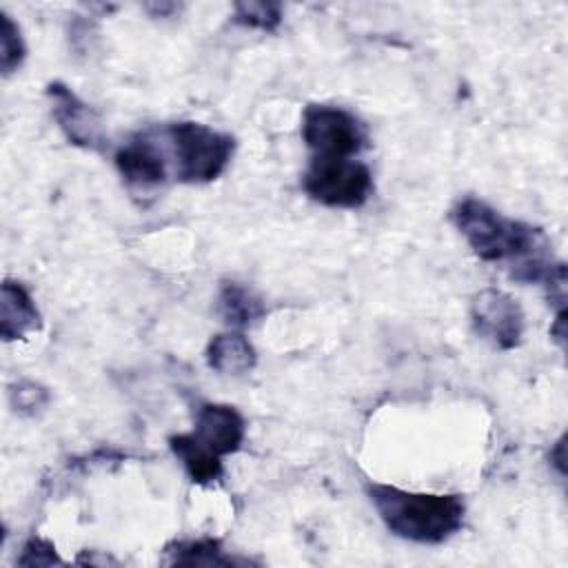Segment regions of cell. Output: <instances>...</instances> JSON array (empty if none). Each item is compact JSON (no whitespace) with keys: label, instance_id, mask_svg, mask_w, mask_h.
I'll return each mask as SVG.
<instances>
[{"label":"cell","instance_id":"1","mask_svg":"<svg viewBox=\"0 0 568 568\" xmlns=\"http://www.w3.org/2000/svg\"><path fill=\"white\" fill-rule=\"evenodd\" d=\"M450 217L479 260L508 264L513 280L544 284L550 302L564 306L566 264L552 257L550 242L539 226L510 220L473 195L462 197Z\"/></svg>","mask_w":568,"mask_h":568},{"label":"cell","instance_id":"2","mask_svg":"<svg viewBox=\"0 0 568 568\" xmlns=\"http://www.w3.org/2000/svg\"><path fill=\"white\" fill-rule=\"evenodd\" d=\"M368 499L384 526L415 544H442L464 524L466 504L462 495L413 493L388 484H368Z\"/></svg>","mask_w":568,"mask_h":568},{"label":"cell","instance_id":"3","mask_svg":"<svg viewBox=\"0 0 568 568\" xmlns=\"http://www.w3.org/2000/svg\"><path fill=\"white\" fill-rule=\"evenodd\" d=\"M171 175L184 184H204L220 178L233 153L235 138L202 122H171L153 126Z\"/></svg>","mask_w":568,"mask_h":568},{"label":"cell","instance_id":"4","mask_svg":"<svg viewBox=\"0 0 568 568\" xmlns=\"http://www.w3.org/2000/svg\"><path fill=\"white\" fill-rule=\"evenodd\" d=\"M302 186L306 195L331 209H359L373 193V175L366 164L351 158L313 155Z\"/></svg>","mask_w":568,"mask_h":568},{"label":"cell","instance_id":"5","mask_svg":"<svg viewBox=\"0 0 568 568\" xmlns=\"http://www.w3.org/2000/svg\"><path fill=\"white\" fill-rule=\"evenodd\" d=\"M302 140L317 158H353L368 135L359 118L342 106L308 104L302 113Z\"/></svg>","mask_w":568,"mask_h":568},{"label":"cell","instance_id":"6","mask_svg":"<svg viewBox=\"0 0 568 568\" xmlns=\"http://www.w3.org/2000/svg\"><path fill=\"white\" fill-rule=\"evenodd\" d=\"M470 322L475 333L499 351H510L524 337V311L508 293L484 288L470 302Z\"/></svg>","mask_w":568,"mask_h":568},{"label":"cell","instance_id":"7","mask_svg":"<svg viewBox=\"0 0 568 568\" xmlns=\"http://www.w3.org/2000/svg\"><path fill=\"white\" fill-rule=\"evenodd\" d=\"M115 166L133 193H151L158 186L166 184L171 178L169 162L164 151L158 142L155 129H144L133 133L118 151H115Z\"/></svg>","mask_w":568,"mask_h":568},{"label":"cell","instance_id":"8","mask_svg":"<svg viewBox=\"0 0 568 568\" xmlns=\"http://www.w3.org/2000/svg\"><path fill=\"white\" fill-rule=\"evenodd\" d=\"M47 98L51 102L53 120L71 144L89 151H100L106 144L100 115L87 102H82L64 82H49Z\"/></svg>","mask_w":568,"mask_h":568},{"label":"cell","instance_id":"9","mask_svg":"<svg viewBox=\"0 0 568 568\" xmlns=\"http://www.w3.org/2000/svg\"><path fill=\"white\" fill-rule=\"evenodd\" d=\"M195 442H200L211 453L224 457L240 450L244 442V417L235 406L206 402L197 406L195 428L191 430Z\"/></svg>","mask_w":568,"mask_h":568},{"label":"cell","instance_id":"10","mask_svg":"<svg viewBox=\"0 0 568 568\" xmlns=\"http://www.w3.org/2000/svg\"><path fill=\"white\" fill-rule=\"evenodd\" d=\"M42 317L31 293L20 284L4 280L0 288V335L4 342L22 339L24 335L40 331Z\"/></svg>","mask_w":568,"mask_h":568},{"label":"cell","instance_id":"11","mask_svg":"<svg viewBox=\"0 0 568 568\" xmlns=\"http://www.w3.org/2000/svg\"><path fill=\"white\" fill-rule=\"evenodd\" d=\"M206 362L222 375H244L255 368L257 353L242 333H220L206 346Z\"/></svg>","mask_w":568,"mask_h":568},{"label":"cell","instance_id":"12","mask_svg":"<svg viewBox=\"0 0 568 568\" xmlns=\"http://www.w3.org/2000/svg\"><path fill=\"white\" fill-rule=\"evenodd\" d=\"M169 448L173 450V455L182 462L186 475L191 477V481L195 484H213L222 477L224 466H222V457L211 453L209 448H204L200 442H195V437L191 433H180V435H171L169 437Z\"/></svg>","mask_w":568,"mask_h":568},{"label":"cell","instance_id":"13","mask_svg":"<svg viewBox=\"0 0 568 568\" xmlns=\"http://www.w3.org/2000/svg\"><path fill=\"white\" fill-rule=\"evenodd\" d=\"M217 313L229 326L244 328L255 324L266 308L251 288L237 282H222L217 293Z\"/></svg>","mask_w":568,"mask_h":568},{"label":"cell","instance_id":"14","mask_svg":"<svg viewBox=\"0 0 568 568\" xmlns=\"http://www.w3.org/2000/svg\"><path fill=\"white\" fill-rule=\"evenodd\" d=\"M164 564L169 566H233L248 564L246 559L231 557L222 550L217 539H195V541H171L164 546Z\"/></svg>","mask_w":568,"mask_h":568},{"label":"cell","instance_id":"15","mask_svg":"<svg viewBox=\"0 0 568 568\" xmlns=\"http://www.w3.org/2000/svg\"><path fill=\"white\" fill-rule=\"evenodd\" d=\"M233 22L260 31H275L282 22V4L280 2H235L233 4Z\"/></svg>","mask_w":568,"mask_h":568},{"label":"cell","instance_id":"16","mask_svg":"<svg viewBox=\"0 0 568 568\" xmlns=\"http://www.w3.org/2000/svg\"><path fill=\"white\" fill-rule=\"evenodd\" d=\"M27 47L20 33V27L11 20V16L0 13V69L4 75L18 71L24 62Z\"/></svg>","mask_w":568,"mask_h":568},{"label":"cell","instance_id":"17","mask_svg":"<svg viewBox=\"0 0 568 568\" xmlns=\"http://www.w3.org/2000/svg\"><path fill=\"white\" fill-rule=\"evenodd\" d=\"M11 406L22 415H36L49 404V393L36 382H18L9 390Z\"/></svg>","mask_w":568,"mask_h":568},{"label":"cell","instance_id":"18","mask_svg":"<svg viewBox=\"0 0 568 568\" xmlns=\"http://www.w3.org/2000/svg\"><path fill=\"white\" fill-rule=\"evenodd\" d=\"M18 566H53L62 564V559L55 552V546L42 537H31L22 546L20 557L16 559Z\"/></svg>","mask_w":568,"mask_h":568},{"label":"cell","instance_id":"19","mask_svg":"<svg viewBox=\"0 0 568 568\" xmlns=\"http://www.w3.org/2000/svg\"><path fill=\"white\" fill-rule=\"evenodd\" d=\"M550 335H552V339L564 348V344H566V308H559V311H557L555 324L550 326Z\"/></svg>","mask_w":568,"mask_h":568},{"label":"cell","instance_id":"20","mask_svg":"<svg viewBox=\"0 0 568 568\" xmlns=\"http://www.w3.org/2000/svg\"><path fill=\"white\" fill-rule=\"evenodd\" d=\"M146 9H149V11L155 9V13L164 16V13H169V11H175L178 7H175V4H146Z\"/></svg>","mask_w":568,"mask_h":568}]
</instances>
